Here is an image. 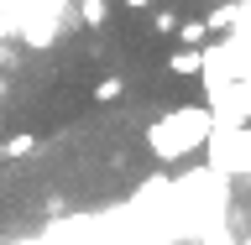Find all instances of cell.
Here are the masks:
<instances>
[{
    "instance_id": "cell-2",
    "label": "cell",
    "mask_w": 251,
    "mask_h": 245,
    "mask_svg": "<svg viewBox=\"0 0 251 245\" xmlns=\"http://www.w3.org/2000/svg\"><path fill=\"white\" fill-rule=\"evenodd\" d=\"M168 73L173 78H199L204 73V47H173L168 52Z\"/></svg>"
},
{
    "instance_id": "cell-3",
    "label": "cell",
    "mask_w": 251,
    "mask_h": 245,
    "mask_svg": "<svg viewBox=\"0 0 251 245\" xmlns=\"http://www.w3.org/2000/svg\"><path fill=\"white\" fill-rule=\"evenodd\" d=\"M78 21H84V26H105L110 21V0H78Z\"/></svg>"
},
{
    "instance_id": "cell-1",
    "label": "cell",
    "mask_w": 251,
    "mask_h": 245,
    "mask_svg": "<svg viewBox=\"0 0 251 245\" xmlns=\"http://www.w3.org/2000/svg\"><path fill=\"white\" fill-rule=\"evenodd\" d=\"M209 136H215L209 105H178V110H168L162 120L147 125V152H152L157 162H183L188 152L209 146Z\"/></svg>"
},
{
    "instance_id": "cell-5",
    "label": "cell",
    "mask_w": 251,
    "mask_h": 245,
    "mask_svg": "<svg viewBox=\"0 0 251 245\" xmlns=\"http://www.w3.org/2000/svg\"><path fill=\"white\" fill-rule=\"evenodd\" d=\"M173 31H178V47H204V37H209L204 21H183V26H173Z\"/></svg>"
},
{
    "instance_id": "cell-4",
    "label": "cell",
    "mask_w": 251,
    "mask_h": 245,
    "mask_svg": "<svg viewBox=\"0 0 251 245\" xmlns=\"http://www.w3.org/2000/svg\"><path fill=\"white\" fill-rule=\"evenodd\" d=\"M121 94H126V78H121V73H105L100 84H94V99H100V105H110V99H121Z\"/></svg>"
},
{
    "instance_id": "cell-7",
    "label": "cell",
    "mask_w": 251,
    "mask_h": 245,
    "mask_svg": "<svg viewBox=\"0 0 251 245\" xmlns=\"http://www.w3.org/2000/svg\"><path fill=\"white\" fill-rule=\"evenodd\" d=\"M126 11H147V5H152V0H121Z\"/></svg>"
},
{
    "instance_id": "cell-6",
    "label": "cell",
    "mask_w": 251,
    "mask_h": 245,
    "mask_svg": "<svg viewBox=\"0 0 251 245\" xmlns=\"http://www.w3.org/2000/svg\"><path fill=\"white\" fill-rule=\"evenodd\" d=\"M31 146H37V136H11L5 146H0V156H26Z\"/></svg>"
}]
</instances>
